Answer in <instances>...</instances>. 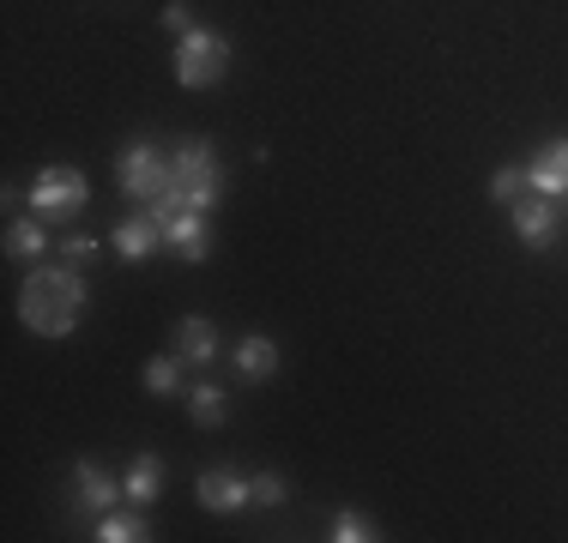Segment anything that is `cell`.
Segmentation results:
<instances>
[{"label":"cell","instance_id":"obj_9","mask_svg":"<svg viewBox=\"0 0 568 543\" xmlns=\"http://www.w3.org/2000/svg\"><path fill=\"white\" fill-rule=\"evenodd\" d=\"M110 242H115L121 260H152V254L164 248V224H158L152 212H133V217H121V224H115Z\"/></svg>","mask_w":568,"mask_h":543},{"label":"cell","instance_id":"obj_20","mask_svg":"<svg viewBox=\"0 0 568 543\" xmlns=\"http://www.w3.org/2000/svg\"><path fill=\"white\" fill-rule=\"evenodd\" d=\"M520 187H526V170H514V163H503V170L490 175V199H496V206H514Z\"/></svg>","mask_w":568,"mask_h":543},{"label":"cell","instance_id":"obj_14","mask_svg":"<svg viewBox=\"0 0 568 543\" xmlns=\"http://www.w3.org/2000/svg\"><path fill=\"white\" fill-rule=\"evenodd\" d=\"M236 375L242 380H266V375H278V338H266V332H248L236 345Z\"/></svg>","mask_w":568,"mask_h":543},{"label":"cell","instance_id":"obj_17","mask_svg":"<svg viewBox=\"0 0 568 543\" xmlns=\"http://www.w3.org/2000/svg\"><path fill=\"white\" fill-rule=\"evenodd\" d=\"M98 537H103V543H145V537H152V525H145L140 513L110 508V513H98Z\"/></svg>","mask_w":568,"mask_h":543},{"label":"cell","instance_id":"obj_15","mask_svg":"<svg viewBox=\"0 0 568 543\" xmlns=\"http://www.w3.org/2000/svg\"><path fill=\"white\" fill-rule=\"evenodd\" d=\"M121 489H128L133 508L158 501V495H164V459H158V453H140V459L128 465V478H121Z\"/></svg>","mask_w":568,"mask_h":543},{"label":"cell","instance_id":"obj_4","mask_svg":"<svg viewBox=\"0 0 568 543\" xmlns=\"http://www.w3.org/2000/svg\"><path fill=\"white\" fill-rule=\"evenodd\" d=\"M24 199H31V212L43 217V224H67V217L85 212L91 182H85V170H73V163H49V170H37V182H31Z\"/></svg>","mask_w":568,"mask_h":543},{"label":"cell","instance_id":"obj_18","mask_svg":"<svg viewBox=\"0 0 568 543\" xmlns=\"http://www.w3.org/2000/svg\"><path fill=\"white\" fill-rule=\"evenodd\" d=\"M145 392H158V399H175V392H182V357H152L145 362Z\"/></svg>","mask_w":568,"mask_h":543},{"label":"cell","instance_id":"obj_12","mask_svg":"<svg viewBox=\"0 0 568 543\" xmlns=\"http://www.w3.org/2000/svg\"><path fill=\"white\" fill-rule=\"evenodd\" d=\"M526 187H532V194H550V199L568 194V140H550L545 152L526 163Z\"/></svg>","mask_w":568,"mask_h":543},{"label":"cell","instance_id":"obj_1","mask_svg":"<svg viewBox=\"0 0 568 543\" xmlns=\"http://www.w3.org/2000/svg\"><path fill=\"white\" fill-rule=\"evenodd\" d=\"M19 320L37 338H73V326L85 320V278L79 266H31V278L19 284Z\"/></svg>","mask_w":568,"mask_h":543},{"label":"cell","instance_id":"obj_10","mask_svg":"<svg viewBox=\"0 0 568 543\" xmlns=\"http://www.w3.org/2000/svg\"><path fill=\"white\" fill-rule=\"evenodd\" d=\"M73 483H79L73 495H79V508H85V513H110L115 501L128 495V489H121V478H110V471L91 465V459H79V465H73Z\"/></svg>","mask_w":568,"mask_h":543},{"label":"cell","instance_id":"obj_13","mask_svg":"<svg viewBox=\"0 0 568 543\" xmlns=\"http://www.w3.org/2000/svg\"><path fill=\"white\" fill-rule=\"evenodd\" d=\"M43 248H49V236H43V217H12L7 224V260H24V266H43Z\"/></svg>","mask_w":568,"mask_h":543},{"label":"cell","instance_id":"obj_11","mask_svg":"<svg viewBox=\"0 0 568 543\" xmlns=\"http://www.w3.org/2000/svg\"><path fill=\"white\" fill-rule=\"evenodd\" d=\"M170 338H175V357L194 362V369H206V362L219 357V326H212L206 315H182Z\"/></svg>","mask_w":568,"mask_h":543},{"label":"cell","instance_id":"obj_21","mask_svg":"<svg viewBox=\"0 0 568 543\" xmlns=\"http://www.w3.org/2000/svg\"><path fill=\"white\" fill-rule=\"evenodd\" d=\"M254 483V508H278L284 495H291V483L278 478V471H261V478H248Z\"/></svg>","mask_w":568,"mask_h":543},{"label":"cell","instance_id":"obj_23","mask_svg":"<svg viewBox=\"0 0 568 543\" xmlns=\"http://www.w3.org/2000/svg\"><path fill=\"white\" fill-rule=\"evenodd\" d=\"M164 24H170L175 37H182V31H194V12H187L182 0H175V7H164Z\"/></svg>","mask_w":568,"mask_h":543},{"label":"cell","instance_id":"obj_2","mask_svg":"<svg viewBox=\"0 0 568 543\" xmlns=\"http://www.w3.org/2000/svg\"><path fill=\"white\" fill-rule=\"evenodd\" d=\"M170 187L158 199H145V212L152 217H164V212H175V206H194V212H212L224 199V163H219V152H212L206 140H182V152L170 157Z\"/></svg>","mask_w":568,"mask_h":543},{"label":"cell","instance_id":"obj_5","mask_svg":"<svg viewBox=\"0 0 568 543\" xmlns=\"http://www.w3.org/2000/svg\"><path fill=\"white\" fill-rule=\"evenodd\" d=\"M115 175H121V194H133V199H158V194L170 187V175H175V170H170V163L158 157L145 140H133L128 152L115 157Z\"/></svg>","mask_w":568,"mask_h":543},{"label":"cell","instance_id":"obj_6","mask_svg":"<svg viewBox=\"0 0 568 543\" xmlns=\"http://www.w3.org/2000/svg\"><path fill=\"white\" fill-rule=\"evenodd\" d=\"M508 217H514V236H520L532 254H545L550 242H557V229H562V212H557L550 194H520L508 206Z\"/></svg>","mask_w":568,"mask_h":543},{"label":"cell","instance_id":"obj_3","mask_svg":"<svg viewBox=\"0 0 568 543\" xmlns=\"http://www.w3.org/2000/svg\"><path fill=\"white\" fill-rule=\"evenodd\" d=\"M230 37L224 31H212V24H194V31H182L175 37V61H170V73H175V85L182 91H212L219 79L230 73Z\"/></svg>","mask_w":568,"mask_h":543},{"label":"cell","instance_id":"obj_19","mask_svg":"<svg viewBox=\"0 0 568 543\" xmlns=\"http://www.w3.org/2000/svg\"><path fill=\"white\" fill-rule=\"evenodd\" d=\"M333 543H369V537H382L375 532V520L369 513H357V508H339L333 513V532H327Z\"/></svg>","mask_w":568,"mask_h":543},{"label":"cell","instance_id":"obj_7","mask_svg":"<svg viewBox=\"0 0 568 543\" xmlns=\"http://www.w3.org/2000/svg\"><path fill=\"white\" fill-rule=\"evenodd\" d=\"M164 224V248L175 254V260H187V266H200L212 254V224H206V212H194V206H175L158 217Z\"/></svg>","mask_w":568,"mask_h":543},{"label":"cell","instance_id":"obj_16","mask_svg":"<svg viewBox=\"0 0 568 543\" xmlns=\"http://www.w3.org/2000/svg\"><path fill=\"white\" fill-rule=\"evenodd\" d=\"M187 417H194L200 429H219L230 417V392L219 380H194V387H187Z\"/></svg>","mask_w":568,"mask_h":543},{"label":"cell","instance_id":"obj_22","mask_svg":"<svg viewBox=\"0 0 568 543\" xmlns=\"http://www.w3.org/2000/svg\"><path fill=\"white\" fill-rule=\"evenodd\" d=\"M98 248H103V242H91V236H67L61 242V260L67 266H91V260H98Z\"/></svg>","mask_w":568,"mask_h":543},{"label":"cell","instance_id":"obj_8","mask_svg":"<svg viewBox=\"0 0 568 543\" xmlns=\"http://www.w3.org/2000/svg\"><path fill=\"white\" fill-rule=\"evenodd\" d=\"M194 495H200V508H206V513H236V508H248V501H254V483L242 478L236 465H212V471H200Z\"/></svg>","mask_w":568,"mask_h":543}]
</instances>
